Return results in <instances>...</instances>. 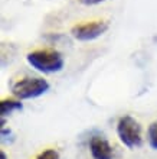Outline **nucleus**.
<instances>
[{
    "label": "nucleus",
    "mask_w": 157,
    "mask_h": 159,
    "mask_svg": "<svg viewBox=\"0 0 157 159\" xmlns=\"http://www.w3.org/2000/svg\"><path fill=\"white\" fill-rule=\"evenodd\" d=\"M107 29H108V23L105 20H95V22L81 23V25H75L71 29V34L78 41L88 42L99 38L102 34L107 32Z\"/></svg>",
    "instance_id": "4"
},
{
    "label": "nucleus",
    "mask_w": 157,
    "mask_h": 159,
    "mask_svg": "<svg viewBox=\"0 0 157 159\" xmlns=\"http://www.w3.org/2000/svg\"><path fill=\"white\" fill-rule=\"evenodd\" d=\"M35 159H59V153L55 149H46L42 153H39Z\"/></svg>",
    "instance_id": "8"
},
{
    "label": "nucleus",
    "mask_w": 157,
    "mask_h": 159,
    "mask_svg": "<svg viewBox=\"0 0 157 159\" xmlns=\"http://www.w3.org/2000/svg\"><path fill=\"white\" fill-rule=\"evenodd\" d=\"M149 143L154 151H157V120H154L151 125L149 126Z\"/></svg>",
    "instance_id": "7"
},
{
    "label": "nucleus",
    "mask_w": 157,
    "mask_h": 159,
    "mask_svg": "<svg viewBox=\"0 0 157 159\" xmlns=\"http://www.w3.org/2000/svg\"><path fill=\"white\" fill-rule=\"evenodd\" d=\"M89 152L94 159H112L114 151L111 145L102 136H92L89 140Z\"/></svg>",
    "instance_id": "5"
},
{
    "label": "nucleus",
    "mask_w": 157,
    "mask_h": 159,
    "mask_svg": "<svg viewBox=\"0 0 157 159\" xmlns=\"http://www.w3.org/2000/svg\"><path fill=\"white\" fill-rule=\"evenodd\" d=\"M22 103L17 100H7V98H4V100H2V103H0V114H2V117H4V116H7V114H10L12 111H15V110H22Z\"/></svg>",
    "instance_id": "6"
},
{
    "label": "nucleus",
    "mask_w": 157,
    "mask_h": 159,
    "mask_svg": "<svg viewBox=\"0 0 157 159\" xmlns=\"http://www.w3.org/2000/svg\"><path fill=\"white\" fill-rule=\"evenodd\" d=\"M49 90V83L39 77H25L17 80L15 84H12L13 96L19 100H30L36 98L45 94Z\"/></svg>",
    "instance_id": "2"
},
{
    "label": "nucleus",
    "mask_w": 157,
    "mask_h": 159,
    "mask_svg": "<svg viewBox=\"0 0 157 159\" xmlns=\"http://www.w3.org/2000/svg\"><path fill=\"white\" fill-rule=\"evenodd\" d=\"M0 155H2V159H6V155H4V152H2Z\"/></svg>",
    "instance_id": "10"
},
{
    "label": "nucleus",
    "mask_w": 157,
    "mask_h": 159,
    "mask_svg": "<svg viewBox=\"0 0 157 159\" xmlns=\"http://www.w3.org/2000/svg\"><path fill=\"white\" fill-rule=\"evenodd\" d=\"M102 2H107V0H81L82 4H87V6H92V4H99Z\"/></svg>",
    "instance_id": "9"
},
{
    "label": "nucleus",
    "mask_w": 157,
    "mask_h": 159,
    "mask_svg": "<svg viewBox=\"0 0 157 159\" xmlns=\"http://www.w3.org/2000/svg\"><path fill=\"white\" fill-rule=\"evenodd\" d=\"M26 59L30 67L43 74H54V72L62 71L63 64H65L62 54L55 49L33 51L28 54Z\"/></svg>",
    "instance_id": "1"
},
{
    "label": "nucleus",
    "mask_w": 157,
    "mask_h": 159,
    "mask_svg": "<svg viewBox=\"0 0 157 159\" xmlns=\"http://www.w3.org/2000/svg\"><path fill=\"white\" fill-rule=\"evenodd\" d=\"M117 134L127 148H137L143 142L140 123L131 116H123L117 123Z\"/></svg>",
    "instance_id": "3"
}]
</instances>
